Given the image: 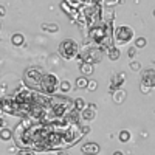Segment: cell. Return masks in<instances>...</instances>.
<instances>
[{
  "label": "cell",
  "mask_w": 155,
  "mask_h": 155,
  "mask_svg": "<svg viewBox=\"0 0 155 155\" xmlns=\"http://www.w3.org/2000/svg\"><path fill=\"white\" fill-rule=\"evenodd\" d=\"M73 107V101L67 96H61V95H51L48 98V110L51 118H64L70 109Z\"/></svg>",
  "instance_id": "obj_1"
},
{
  "label": "cell",
  "mask_w": 155,
  "mask_h": 155,
  "mask_svg": "<svg viewBox=\"0 0 155 155\" xmlns=\"http://www.w3.org/2000/svg\"><path fill=\"white\" fill-rule=\"evenodd\" d=\"M59 88V79L58 76L53 73H45L41 78V82H39V93L51 96L56 93V90Z\"/></svg>",
  "instance_id": "obj_2"
},
{
  "label": "cell",
  "mask_w": 155,
  "mask_h": 155,
  "mask_svg": "<svg viewBox=\"0 0 155 155\" xmlns=\"http://www.w3.org/2000/svg\"><path fill=\"white\" fill-rule=\"evenodd\" d=\"M59 56L64 61H71L78 56V51H79V45L74 39H64V41L59 44Z\"/></svg>",
  "instance_id": "obj_3"
},
{
  "label": "cell",
  "mask_w": 155,
  "mask_h": 155,
  "mask_svg": "<svg viewBox=\"0 0 155 155\" xmlns=\"http://www.w3.org/2000/svg\"><path fill=\"white\" fill-rule=\"evenodd\" d=\"M42 71L36 68V67H30L25 70L23 73V82L28 88H31L33 92H39V82H41V78H42Z\"/></svg>",
  "instance_id": "obj_4"
},
{
  "label": "cell",
  "mask_w": 155,
  "mask_h": 155,
  "mask_svg": "<svg viewBox=\"0 0 155 155\" xmlns=\"http://www.w3.org/2000/svg\"><path fill=\"white\" fill-rule=\"evenodd\" d=\"M90 39L101 47H109L110 45V33L107 30V27H93L90 30Z\"/></svg>",
  "instance_id": "obj_5"
},
{
  "label": "cell",
  "mask_w": 155,
  "mask_h": 155,
  "mask_svg": "<svg viewBox=\"0 0 155 155\" xmlns=\"http://www.w3.org/2000/svg\"><path fill=\"white\" fill-rule=\"evenodd\" d=\"M113 39L120 45L127 44L134 39V30L130 27H127V25H120V27H116L113 30Z\"/></svg>",
  "instance_id": "obj_6"
},
{
  "label": "cell",
  "mask_w": 155,
  "mask_h": 155,
  "mask_svg": "<svg viewBox=\"0 0 155 155\" xmlns=\"http://www.w3.org/2000/svg\"><path fill=\"white\" fill-rule=\"evenodd\" d=\"M0 110L8 113V115L17 116V104L14 101V96H3L0 99Z\"/></svg>",
  "instance_id": "obj_7"
},
{
  "label": "cell",
  "mask_w": 155,
  "mask_h": 155,
  "mask_svg": "<svg viewBox=\"0 0 155 155\" xmlns=\"http://www.w3.org/2000/svg\"><path fill=\"white\" fill-rule=\"evenodd\" d=\"M102 54H104V51H102L101 48H90L85 56H84V62H88V64H92V65H95V64H98L101 59H102Z\"/></svg>",
  "instance_id": "obj_8"
},
{
  "label": "cell",
  "mask_w": 155,
  "mask_h": 155,
  "mask_svg": "<svg viewBox=\"0 0 155 155\" xmlns=\"http://www.w3.org/2000/svg\"><path fill=\"white\" fill-rule=\"evenodd\" d=\"M141 85H146L149 88L155 87V70L153 68H146L141 74Z\"/></svg>",
  "instance_id": "obj_9"
},
{
  "label": "cell",
  "mask_w": 155,
  "mask_h": 155,
  "mask_svg": "<svg viewBox=\"0 0 155 155\" xmlns=\"http://www.w3.org/2000/svg\"><path fill=\"white\" fill-rule=\"evenodd\" d=\"M99 150H101V147L98 143H85L81 146V152L84 155H98Z\"/></svg>",
  "instance_id": "obj_10"
},
{
  "label": "cell",
  "mask_w": 155,
  "mask_h": 155,
  "mask_svg": "<svg viewBox=\"0 0 155 155\" xmlns=\"http://www.w3.org/2000/svg\"><path fill=\"white\" fill-rule=\"evenodd\" d=\"M95 116H96V110H95L93 104H90L88 107L85 106V107L81 110V118L85 120V121H92V120H95Z\"/></svg>",
  "instance_id": "obj_11"
},
{
  "label": "cell",
  "mask_w": 155,
  "mask_h": 155,
  "mask_svg": "<svg viewBox=\"0 0 155 155\" xmlns=\"http://www.w3.org/2000/svg\"><path fill=\"white\" fill-rule=\"evenodd\" d=\"M126 78L124 73H120L118 76H113V79H112V84H110V88H112V92H115V90H118L121 85H123V79Z\"/></svg>",
  "instance_id": "obj_12"
},
{
  "label": "cell",
  "mask_w": 155,
  "mask_h": 155,
  "mask_svg": "<svg viewBox=\"0 0 155 155\" xmlns=\"http://www.w3.org/2000/svg\"><path fill=\"white\" fill-rule=\"evenodd\" d=\"M11 44L14 45V47H22V45L25 44V37H23V34H20V33L12 34V36H11Z\"/></svg>",
  "instance_id": "obj_13"
},
{
  "label": "cell",
  "mask_w": 155,
  "mask_h": 155,
  "mask_svg": "<svg viewBox=\"0 0 155 155\" xmlns=\"http://www.w3.org/2000/svg\"><path fill=\"white\" fill-rule=\"evenodd\" d=\"M107 56H109L110 61H118L120 56H121V53H120V50L116 48V47H109L107 48Z\"/></svg>",
  "instance_id": "obj_14"
},
{
  "label": "cell",
  "mask_w": 155,
  "mask_h": 155,
  "mask_svg": "<svg viewBox=\"0 0 155 155\" xmlns=\"http://www.w3.org/2000/svg\"><path fill=\"white\" fill-rule=\"evenodd\" d=\"M41 28L44 31H48V33H58L59 31V25L58 23H42Z\"/></svg>",
  "instance_id": "obj_15"
},
{
  "label": "cell",
  "mask_w": 155,
  "mask_h": 155,
  "mask_svg": "<svg viewBox=\"0 0 155 155\" xmlns=\"http://www.w3.org/2000/svg\"><path fill=\"white\" fill-rule=\"evenodd\" d=\"M124 99H126V92L124 90H115L113 92V101L118 102V104H121Z\"/></svg>",
  "instance_id": "obj_16"
},
{
  "label": "cell",
  "mask_w": 155,
  "mask_h": 155,
  "mask_svg": "<svg viewBox=\"0 0 155 155\" xmlns=\"http://www.w3.org/2000/svg\"><path fill=\"white\" fill-rule=\"evenodd\" d=\"M0 138H2L3 141L11 140L12 138V130H11V129H8V127H2V129H0Z\"/></svg>",
  "instance_id": "obj_17"
},
{
  "label": "cell",
  "mask_w": 155,
  "mask_h": 155,
  "mask_svg": "<svg viewBox=\"0 0 155 155\" xmlns=\"http://www.w3.org/2000/svg\"><path fill=\"white\" fill-rule=\"evenodd\" d=\"M84 107H85V101H84L82 98H76V99L73 101V109H74V110L81 112Z\"/></svg>",
  "instance_id": "obj_18"
},
{
  "label": "cell",
  "mask_w": 155,
  "mask_h": 155,
  "mask_svg": "<svg viewBox=\"0 0 155 155\" xmlns=\"http://www.w3.org/2000/svg\"><path fill=\"white\" fill-rule=\"evenodd\" d=\"M93 65H92V64H88V62H82V65H81V71L87 76V74H92L93 73Z\"/></svg>",
  "instance_id": "obj_19"
},
{
  "label": "cell",
  "mask_w": 155,
  "mask_h": 155,
  "mask_svg": "<svg viewBox=\"0 0 155 155\" xmlns=\"http://www.w3.org/2000/svg\"><path fill=\"white\" fill-rule=\"evenodd\" d=\"M87 82H88V79L85 76H79L76 79V87L78 88H87Z\"/></svg>",
  "instance_id": "obj_20"
},
{
  "label": "cell",
  "mask_w": 155,
  "mask_h": 155,
  "mask_svg": "<svg viewBox=\"0 0 155 155\" xmlns=\"http://www.w3.org/2000/svg\"><path fill=\"white\" fill-rule=\"evenodd\" d=\"M118 138H120L121 143H127V141L130 140V132H129V130H121L120 135H118Z\"/></svg>",
  "instance_id": "obj_21"
},
{
  "label": "cell",
  "mask_w": 155,
  "mask_h": 155,
  "mask_svg": "<svg viewBox=\"0 0 155 155\" xmlns=\"http://www.w3.org/2000/svg\"><path fill=\"white\" fill-rule=\"evenodd\" d=\"M59 88L62 90L64 93H67V92H70V88H71V84H70L68 81H62V82L59 84Z\"/></svg>",
  "instance_id": "obj_22"
},
{
  "label": "cell",
  "mask_w": 155,
  "mask_h": 155,
  "mask_svg": "<svg viewBox=\"0 0 155 155\" xmlns=\"http://www.w3.org/2000/svg\"><path fill=\"white\" fill-rule=\"evenodd\" d=\"M146 44H147V41H146L144 37H138L137 41H135V48H144Z\"/></svg>",
  "instance_id": "obj_23"
},
{
  "label": "cell",
  "mask_w": 155,
  "mask_h": 155,
  "mask_svg": "<svg viewBox=\"0 0 155 155\" xmlns=\"http://www.w3.org/2000/svg\"><path fill=\"white\" fill-rule=\"evenodd\" d=\"M87 88L93 92V90L98 88V82H96V81H88V82H87Z\"/></svg>",
  "instance_id": "obj_24"
},
{
  "label": "cell",
  "mask_w": 155,
  "mask_h": 155,
  "mask_svg": "<svg viewBox=\"0 0 155 155\" xmlns=\"http://www.w3.org/2000/svg\"><path fill=\"white\" fill-rule=\"evenodd\" d=\"M16 155H36L33 150H28V149H22V150H19Z\"/></svg>",
  "instance_id": "obj_25"
},
{
  "label": "cell",
  "mask_w": 155,
  "mask_h": 155,
  "mask_svg": "<svg viewBox=\"0 0 155 155\" xmlns=\"http://www.w3.org/2000/svg\"><path fill=\"white\" fill-rule=\"evenodd\" d=\"M130 68H132L134 71H138V70L141 68V65H140L138 62H132V64H130Z\"/></svg>",
  "instance_id": "obj_26"
},
{
  "label": "cell",
  "mask_w": 155,
  "mask_h": 155,
  "mask_svg": "<svg viewBox=\"0 0 155 155\" xmlns=\"http://www.w3.org/2000/svg\"><path fill=\"white\" fill-rule=\"evenodd\" d=\"M140 90H141L143 93H149L152 88H149V87H146V85H140Z\"/></svg>",
  "instance_id": "obj_27"
},
{
  "label": "cell",
  "mask_w": 155,
  "mask_h": 155,
  "mask_svg": "<svg viewBox=\"0 0 155 155\" xmlns=\"http://www.w3.org/2000/svg\"><path fill=\"white\" fill-rule=\"evenodd\" d=\"M135 50H137V48H129V56H130V58L135 56Z\"/></svg>",
  "instance_id": "obj_28"
},
{
  "label": "cell",
  "mask_w": 155,
  "mask_h": 155,
  "mask_svg": "<svg viewBox=\"0 0 155 155\" xmlns=\"http://www.w3.org/2000/svg\"><path fill=\"white\" fill-rule=\"evenodd\" d=\"M5 14H6V9H5V6H0V16L3 17Z\"/></svg>",
  "instance_id": "obj_29"
},
{
  "label": "cell",
  "mask_w": 155,
  "mask_h": 155,
  "mask_svg": "<svg viewBox=\"0 0 155 155\" xmlns=\"http://www.w3.org/2000/svg\"><path fill=\"white\" fill-rule=\"evenodd\" d=\"M113 155H123V152H121V150H116V152H115Z\"/></svg>",
  "instance_id": "obj_30"
},
{
  "label": "cell",
  "mask_w": 155,
  "mask_h": 155,
  "mask_svg": "<svg viewBox=\"0 0 155 155\" xmlns=\"http://www.w3.org/2000/svg\"><path fill=\"white\" fill-rule=\"evenodd\" d=\"M2 126H3V120H2V118H0V127H2Z\"/></svg>",
  "instance_id": "obj_31"
}]
</instances>
